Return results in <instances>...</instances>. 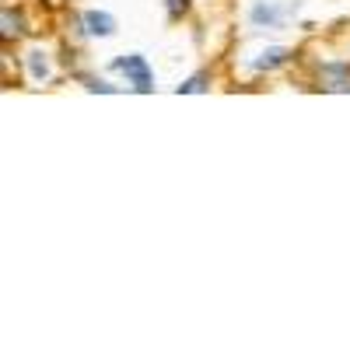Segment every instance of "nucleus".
I'll use <instances>...</instances> for the list:
<instances>
[{
  "label": "nucleus",
  "instance_id": "nucleus-8",
  "mask_svg": "<svg viewBox=\"0 0 350 350\" xmlns=\"http://www.w3.org/2000/svg\"><path fill=\"white\" fill-rule=\"evenodd\" d=\"M203 88H207V77L196 74V77H189L186 84H179V95H183V92H203Z\"/></svg>",
  "mask_w": 350,
  "mask_h": 350
},
{
  "label": "nucleus",
  "instance_id": "nucleus-3",
  "mask_svg": "<svg viewBox=\"0 0 350 350\" xmlns=\"http://www.w3.org/2000/svg\"><path fill=\"white\" fill-rule=\"evenodd\" d=\"M84 25H88V32H92V36H112L116 32V18L105 14V11H88Z\"/></svg>",
  "mask_w": 350,
  "mask_h": 350
},
{
  "label": "nucleus",
  "instance_id": "nucleus-2",
  "mask_svg": "<svg viewBox=\"0 0 350 350\" xmlns=\"http://www.w3.org/2000/svg\"><path fill=\"white\" fill-rule=\"evenodd\" d=\"M323 88H329V92H350V70L336 67V64H326L323 67Z\"/></svg>",
  "mask_w": 350,
  "mask_h": 350
},
{
  "label": "nucleus",
  "instance_id": "nucleus-1",
  "mask_svg": "<svg viewBox=\"0 0 350 350\" xmlns=\"http://www.w3.org/2000/svg\"><path fill=\"white\" fill-rule=\"evenodd\" d=\"M112 70H123V74H126V81L137 88V92H151V88H154V84H151L154 77H151L148 60H144V56H137V53H133V56H126V60H112Z\"/></svg>",
  "mask_w": 350,
  "mask_h": 350
},
{
  "label": "nucleus",
  "instance_id": "nucleus-9",
  "mask_svg": "<svg viewBox=\"0 0 350 350\" xmlns=\"http://www.w3.org/2000/svg\"><path fill=\"white\" fill-rule=\"evenodd\" d=\"M186 8H189V0H168V14H172V18H179Z\"/></svg>",
  "mask_w": 350,
  "mask_h": 350
},
{
  "label": "nucleus",
  "instance_id": "nucleus-4",
  "mask_svg": "<svg viewBox=\"0 0 350 350\" xmlns=\"http://www.w3.org/2000/svg\"><path fill=\"white\" fill-rule=\"evenodd\" d=\"M291 60V53L287 49H280V46H273V49H267V53H259V60L252 64L256 70H273V67H284Z\"/></svg>",
  "mask_w": 350,
  "mask_h": 350
},
{
  "label": "nucleus",
  "instance_id": "nucleus-5",
  "mask_svg": "<svg viewBox=\"0 0 350 350\" xmlns=\"http://www.w3.org/2000/svg\"><path fill=\"white\" fill-rule=\"evenodd\" d=\"M28 70H32L36 81H46L49 77V64H46V56L36 49V53H28Z\"/></svg>",
  "mask_w": 350,
  "mask_h": 350
},
{
  "label": "nucleus",
  "instance_id": "nucleus-7",
  "mask_svg": "<svg viewBox=\"0 0 350 350\" xmlns=\"http://www.w3.org/2000/svg\"><path fill=\"white\" fill-rule=\"evenodd\" d=\"M18 25H21V18H18L14 11H4V36H18V32H21Z\"/></svg>",
  "mask_w": 350,
  "mask_h": 350
},
{
  "label": "nucleus",
  "instance_id": "nucleus-6",
  "mask_svg": "<svg viewBox=\"0 0 350 350\" xmlns=\"http://www.w3.org/2000/svg\"><path fill=\"white\" fill-rule=\"evenodd\" d=\"M277 18H280V14H277L273 8H262V4H256V8H252V21H256V25H262V21L273 25Z\"/></svg>",
  "mask_w": 350,
  "mask_h": 350
}]
</instances>
